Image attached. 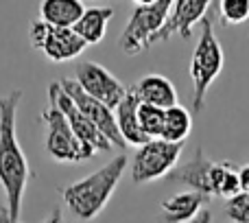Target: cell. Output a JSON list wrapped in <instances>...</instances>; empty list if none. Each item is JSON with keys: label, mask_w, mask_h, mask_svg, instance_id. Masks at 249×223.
<instances>
[{"label": "cell", "mask_w": 249, "mask_h": 223, "mask_svg": "<svg viewBox=\"0 0 249 223\" xmlns=\"http://www.w3.org/2000/svg\"><path fill=\"white\" fill-rule=\"evenodd\" d=\"M20 101V90H11L0 99V186L4 190V210L9 223H20L22 197L29 182L35 177L18 140L16 120Z\"/></svg>", "instance_id": "1"}, {"label": "cell", "mask_w": 249, "mask_h": 223, "mask_svg": "<svg viewBox=\"0 0 249 223\" xmlns=\"http://www.w3.org/2000/svg\"><path fill=\"white\" fill-rule=\"evenodd\" d=\"M29 39L35 51H42L55 64L81 55L88 44L72 29H55L44 20H33L29 26Z\"/></svg>", "instance_id": "7"}, {"label": "cell", "mask_w": 249, "mask_h": 223, "mask_svg": "<svg viewBox=\"0 0 249 223\" xmlns=\"http://www.w3.org/2000/svg\"><path fill=\"white\" fill-rule=\"evenodd\" d=\"M210 188H212V197L232 199L234 195H238L241 193L238 168L232 162H228V160L214 162L212 164V173H210Z\"/></svg>", "instance_id": "18"}, {"label": "cell", "mask_w": 249, "mask_h": 223, "mask_svg": "<svg viewBox=\"0 0 249 223\" xmlns=\"http://www.w3.org/2000/svg\"><path fill=\"white\" fill-rule=\"evenodd\" d=\"M42 223H66L64 219V212H61V208H53L51 212H48V217L44 219Z\"/></svg>", "instance_id": "24"}, {"label": "cell", "mask_w": 249, "mask_h": 223, "mask_svg": "<svg viewBox=\"0 0 249 223\" xmlns=\"http://www.w3.org/2000/svg\"><path fill=\"white\" fill-rule=\"evenodd\" d=\"M74 83L88 96L107 105L112 112L118 108V103L127 94V88L105 66L96 64V61H81V64H77V68H74Z\"/></svg>", "instance_id": "8"}, {"label": "cell", "mask_w": 249, "mask_h": 223, "mask_svg": "<svg viewBox=\"0 0 249 223\" xmlns=\"http://www.w3.org/2000/svg\"><path fill=\"white\" fill-rule=\"evenodd\" d=\"M138 120H140V129L146 140H158V138H162L164 110L140 103V108H138Z\"/></svg>", "instance_id": "20"}, {"label": "cell", "mask_w": 249, "mask_h": 223, "mask_svg": "<svg viewBox=\"0 0 249 223\" xmlns=\"http://www.w3.org/2000/svg\"><path fill=\"white\" fill-rule=\"evenodd\" d=\"M225 64L223 48H221L219 39L214 35V26H212V18L206 16L201 20V35L199 42L193 51V59H190V79H193V108L195 114L203 110L206 105V94L210 86L216 81Z\"/></svg>", "instance_id": "3"}, {"label": "cell", "mask_w": 249, "mask_h": 223, "mask_svg": "<svg viewBox=\"0 0 249 223\" xmlns=\"http://www.w3.org/2000/svg\"><path fill=\"white\" fill-rule=\"evenodd\" d=\"M238 182H241V193L249 195V164L238 168Z\"/></svg>", "instance_id": "23"}, {"label": "cell", "mask_w": 249, "mask_h": 223, "mask_svg": "<svg viewBox=\"0 0 249 223\" xmlns=\"http://www.w3.org/2000/svg\"><path fill=\"white\" fill-rule=\"evenodd\" d=\"M188 223H212V210H210V208H203V210L199 212L193 221H188Z\"/></svg>", "instance_id": "25"}, {"label": "cell", "mask_w": 249, "mask_h": 223, "mask_svg": "<svg viewBox=\"0 0 249 223\" xmlns=\"http://www.w3.org/2000/svg\"><path fill=\"white\" fill-rule=\"evenodd\" d=\"M206 204H208L206 195H199L195 190L177 193L173 197L164 199L162 206H160L162 221L164 223H188L206 208Z\"/></svg>", "instance_id": "15"}, {"label": "cell", "mask_w": 249, "mask_h": 223, "mask_svg": "<svg viewBox=\"0 0 249 223\" xmlns=\"http://www.w3.org/2000/svg\"><path fill=\"white\" fill-rule=\"evenodd\" d=\"M112 18H114V7H90L83 11L81 20L74 24L72 31L88 46H94L105 37V31H107V24Z\"/></svg>", "instance_id": "17"}, {"label": "cell", "mask_w": 249, "mask_h": 223, "mask_svg": "<svg viewBox=\"0 0 249 223\" xmlns=\"http://www.w3.org/2000/svg\"><path fill=\"white\" fill-rule=\"evenodd\" d=\"M173 0H149V2H136L127 26L118 37V46L127 55H136L151 48V39L164 26L171 11Z\"/></svg>", "instance_id": "4"}, {"label": "cell", "mask_w": 249, "mask_h": 223, "mask_svg": "<svg viewBox=\"0 0 249 223\" xmlns=\"http://www.w3.org/2000/svg\"><path fill=\"white\" fill-rule=\"evenodd\" d=\"M225 215L234 223H249V195L238 193L225 204Z\"/></svg>", "instance_id": "22"}, {"label": "cell", "mask_w": 249, "mask_h": 223, "mask_svg": "<svg viewBox=\"0 0 249 223\" xmlns=\"http://www.w3.org/2000/svg\"><path fill=\"white\" fill-rule=\"evenodd\" d=\"M136 92L140 103L153 105V108H160L164 112L179 105L175 86L166 77H162V74H146V77H142L136 83Z\"/></svg>", "instance_id": "14"}, {"label": "cell", "mask_w": 249, "mask_h": 223, "mask_svg": "<svg viewBox=\"0 0 249 223\" xmlns=\"http://www.w3.org/2000/svg\"><path fill=\"white\" fill-rule=\"evenodd\" d=\"M42 120H44V125H46V153L51 155L55 162L81 164L94 155L74 136L72 127L68 125V120L61 114V110L57 108L55 96H53L51 92H48L46 110L42 112Z\"/></svg>", "instance_id": "5"}, {"label": "cell", "mask_w": 249, "mask_h": 223, "mask_svg": "<svg viewBox=\"0 0 249 223\" xmlns=\"http://www.w3.org/2000/svg\"><path fill=\"white\" fill-rule=\"evenodd\" d=\"M210 0H173L168 18L164 22V26L153 35L151 46L158 42H168L173 35H179L181 39H190L193 35V26L201 24V20L210 11Z\"/></svg>", "instance_id": "11"}, {"label": "cell", "mask_w": 249, "mask_h": 223, "mask_svg": "<svg viewBox=\"0 0 249 223\" xmlns=\"http://www.w3.org/2000/svg\"><path fill=\"white\" fill-rule=\"evenodd\" d=\"M83 11L86 7L81 0H44L39 4V20L55 29H74Z\"/></svg>", "instance_id": "16"}, {"label": "cell", "mask_w": 249, "mask_h": 223, "mask_svg": "<svg viewBox=\"0 0 249 223\" xmlns=\"http://www.w3.org/2000/svg\"><path fill=\"white\" fill-rule=\"evenodd\" d=\"M127 155H116L112 162L101 167L99 171L86 175L83 180L72 182L61 190L64 204L74 219L92 221L103 212L112 195L116 193L118 182L123 180V173L127 168Z\"/></svg>", "instance_id": "2"}, {"label": "cell", "mask_w": 249, "mask_h": 223, "mask_svg": "<svg viewBox=\"0 0 249 223\" xmlns=\"http://www.w3.org/2000/svg\"><path fill=\"white\" fill-rule=\"evenodd\" d=\"M138 108H140V99H138L136 86L127 88L124 99L118 103V108L114 110V118H116V127L121 131L124 145H133V147H142L146 145V138L140 129V120H138Z\"/></svg>", "instance_id": "13"}, {"label": "cell", "mask_w": 249, "mask_h": 223, "mask_svg": "<svg viewBox=\"0 0 249 223\" xmlns=\"http://www.w3.org/2000/svg\"><path fill=\"white\" fill-rule=\"evenodd\" d=\"M181 151H184V145H171L162 138L138 147L129 164L133 184H149L173 173L181 158Z\"/></svg>", "instance_id": "6"}, {"label": "cell", "mask_w": 249, "mask_h": 223, "mask_svg": "<svg viewBox=\"0 0 249 223\" xmlns=\"http://www.w3.org/2000/svg\"><path fill=\"white\" fill-rule=\"evenodd\" d=\"M48 92L55 96L57 108L61 110V114L66 116L68 125L72 127L74 136L83 142V147H86L88 151H92V153L96 155V153H109V151L114 149L112 142H109L107 138H105L103 133H101L99 129H96L94 125H92L90 120L81 114V112H79V108L72 103V99H70V96L61 90L59 81H53L51 86H48Z\"/></svg>", "instance_id": "10"}, {"label": "cell", "mask_w": 249, "mask_h": 223, "mask_svg": "<svg viewBox=\"0 0 249 223\" xmlns=\"http://www.w3.org/2000/svg\"><path fill=\"white\" fill-rule=\"evenodd\" d=\"M59 86H61V90L72 99V103L79 108V112H81V114L86 116V118L90 120V123L94 125V127L99 129V131L103 133L109 142H112V147L124 149V140H123L121 131H118V127H116L114 112L109 110L107 105H103V103H99L96 99L88 96L86 92L74 83V79H64V81H59Z\"/></svg>", "instance_id": "9"}, {"label": "cell", "mask_w": 249, "mask_h": 223, "mask_svg": "<svg viewBox=\"0 0 249 223\" xmlns=\"http://www.w3.org/2000/svg\"><path fill=\"white\" fill-rule=\"evenodd\" d=\"M190 131H193V116L184 105H175V108L164 112L162 140L171 142V145H184Z\"/></svg>", "instance_id": "19"}, {"label": "cell", "mask_w": 249, "mask_h": 223, "mask_svg": "<svg viewBox=\"0 0 249 223\" xmlns=\"http://www.w3.org/2000/svg\"><path fill=\"white\" fill-rule=\"evenodd\" d=\"M216 4L223 24H243L249 18V0H221Z\"/></svg>", "instance_id": "21"}, {"label": "cell", "mask_w": 249, "mask_h": 223, "mask_svg": "<svg viewBox=\"0 0 249 223\" xmlns=\"http://www.w3.org/2000/svg\"><path fill=\"white\" fill-rule=\"evenodd\" d=\"M0 223H9V217H7V210H4V206L0 208Z\"/></svg>", "instance_id": "26"}, {"label": "cell", "mask_w": 249, "mask_h": 223, "mask_svg": "<svg viewBox=\"0 0 249 223\" xmlns=\"http://www.w3.org/2000/svg\"><path fill=\"white\" fill-rule=\"evenodd\" d=\"M212 164L214 162L206 155V151H203L201 147H197L195 153H193V158L173 171V180H177L179 184H184L188 190H195V193H199V195L212 197V188H210Z\"/></svg>", "instance_id": "12"}]
</instances>
